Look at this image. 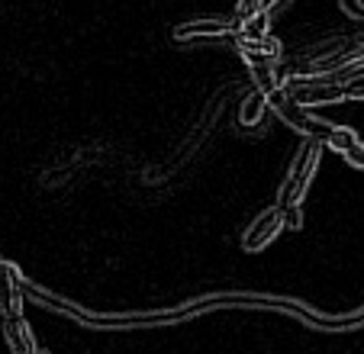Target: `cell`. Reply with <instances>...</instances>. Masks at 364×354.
I'll use <instances>...</instances> for the list:
<instances>
[{"instance_id": "cell-1", "label": "cell", "mask_w": 364, "mask_h": 354, "mask_svg": "<svg viewBox=\"0 0 364 354\" xmlns=\"http://www.w3.org/2000/svg\"><path fill=\"white\" fill-rule=\"evenodd\" d=\"M323 149L326 145L319 142V139H306V142L300 145V151H296V158L290 161V171L281 184V193H277V206H281V210L303 203L309 184H313V174H316V168H319Z\"/></svg>"}, {"instance_id": "cell-6", "label": "cell", "mask_w": 364, "mask_h": 354, "mask_svg": "<svg viewBox=\"0 0 364 354\" xmlns=\"http://www.w3.org/2000/svg\"><path fill=\"white\" fill-rule=\"evenodd\" d=\"M23 274L16 264L0 261V313L4 319H23Z\"/></svg>"}, {"instance_id": "cell-5", "label": "cell", "mask_w": 364, "mask_h": 354, "mask_svg": "<svg viewBox=\"0 0 364 354\" xmlns=\"http://www.w3.org/2000/svg\"><path fill=\"white\" fill-rule=\"evenodd\" d=\"M284 229H287V225H284V210L274 203L271 210L258 213V219L245 229V235H242V248H245L248 254H258L262 248H268Z\"/></svg>"}, {"instance_id": "cell-18", "label": "cell", "mask_w": 364, "mask_h": 354, "mask_svg": "<svg viewBox=\"0 0 364 354\" xmlns=\"http://www.w3.org/2000/svg\"><path fill=\"white\" fill-rule=\"evenodd\" d=\"M281 4H284V0H264L262 7H268V10H271V14H274V10H277V7H281Z\"/></svg>"}, {"instance_id": "cell-17", "label": "cell", "mask_w": 364, "mask_h": 354, "mask_svg": "<svg viewBox=\"0 0 364 354\" xmlns=\"http://www.w3.org/2000/svg\"><path fill=\"white\" fill-rule=\"evenodd\" d=\"M264 0H239V14H252V10H258Z\"/></svg>"}, {"instance_id": "cell-12", "label": "cell", "mask_w": 364, "mask_h": 354, "mask_svg": "<svg viewBox=\"0 0 364 354\" xmlns=\"http://www.w3.org/2000/svg\"><path fill=\"white\" fill-rule=\"evenodd\" d=\"M323 145L326 149H332V151H338V155H348V151H355L358 145H361V139H358V132L348 129V126H336Z\"/></svg>"}, {"instance_id": "cell-11", "label": "cell", "mask_w": 364, "mask_h": 354, "mask_svg": "<svg viewBox=\"0 0 364 354\" xmlns=\"http://www.w3.org/2000/svg\"><path fill=\"white\" fill-rule=\"evenodd\" d=\"M239 52H255V55H271V58H281V42L274 36H258V39H232Z\"/></svg>"}, {"instance_id": "cell-3", "label": "cell", "mask_w": 364, "mask_h": 354, "mask_svg": "<svg viewBox=\"0 0 364 354\" xmlns=\"http://www.w3.org/2000/svg\"><path fill=\"white\" fill-rule=\"evenodd\" d=\"M284 90L294 100H300L303 107H326V103H345V84L332 81L329 75H290L284 77Z\"/></svg>"}, {"instance_id": "cell-16", "label": "cell", "mask_w": 364, "mask_h": 354, "mask_svg": "<svg viewBox=\"0 0 364 354\" xmlns=\"http://www.w3.org/2000/svg\"><path fill=\"white\" fill-rule=\"evenodd\" d=\"M345 158H348V164H355V168H361V171H364V145H358V149H355V151H348Z\"/></svg>"}, {"instance_id": "cell-14", "label": "cell", "mask_w": 364, "mask_h": 354, "mask_svg": "<svg viewBox=\"0 0 364 354\" xmlns=\"http://www.w3.org/2000/svg\"><path fill=\"white\" fill-rule=\"evenodd\" d=\"M284 225H287V229H294V232L303 229V210H300V203L284 210Z\"/></svg>"}, {"instance_id": "cell-7", "label": "cell", "mask_w": 364, "mask_h": 354, "mask_svg": "<svg viewBox=\"0 0 364 354\" xmlns=\"http://www.w3.org/2000/svg\"><path fill=\"white\" fill-rule=\"evenodd\" d=\"M242 62L248 65L255 77V87L262 90V94H271V90L284 87V77H281V58H271V55H255V52H239Z\"/></svg>"}, {"instance_id": "cell-8", "label": "cell", "mask_w": 364, "mask_h": 354, "mask_svg": "<svg viewBox=\"0 0 364 354\" xmlns=\"http://www.w3.org/2000/svg\"><path fill=\"white\" fill-rule=\"evenodd\" d=\"M4 335H7V345L14 354H39V345H36L26 319H4Z\"/></svg>"}, {"instance_id": "cell-10", "label": "cell", "mask_w": 364, "mask_h": 354, "mask_svg": "<svg viewBox=\"0 0 364 354\" xmlns=\"http://www.w3.org/2000/svg\"><path fill=\"white\" fill-rule=\"evenodd\" d=\"M268 33H271V10L258 7L252 14H242V26L235 39H258V36H268Z\"/></svg>"}, {"instance_id": "cell-15", "label": "cell", "mask_w": 364, "mask_h": 354, "mask_svg": "<svg viewBox=\"0 0 364 354\" xmlns=\"http://www.w3.org/2000/svg\"><path fill=\"white\" fill-rule=\"evenodd\" d=\"M345 94H348V100H364V75H358L355 81L345 84Z\"/></svg>"}, {"instance_id": "cell-4", "label": "cell", "mask_w": 364, "mask_h": 354, "mask_svg": "<svg viewBox=\"0 0 364 354\" xmlns=\"http://www.w3.org/2000/svg\"><path fill=\"white\" fill-rule=\"evenodd\" d=\"M242 26V14L235 16H193L171 29L174 42H206V39H235Z\"/></svg>"}, {"instance_id": "cell-9", "label": "cell", "mask_w": 364, "mask_h": 354, "mask_svg": "<svg viewBox=\"0 0 364 354\" xmlns=\"http://www.w3.org/2000/svg\"><path fill=\"white\" fill-rule=\"evenodd\" d=\"M268 94H262V90L255 87V94H248L245 100L239 103V123L245 126V129H255V126L264 119V113H268Z\"/></svg>"}, {"instance_id": "cell-13", "label": "cell", "mask_w": 364, "mask_h": 354, "mask_svg": "<svg viewBox=\"0 0 364 354\" xmlns=\"http://www.w3.org/2000/svg\"><path fill=\"white\" fill-rule=\"evenodd\" d=\"M338 10H342L348 20H361L364 23V0H338Z\"/></svg>"}, {"instance_id": "cell-2", "label": "cell", "mask_w": 364, "mask_h": 354, "mask_svg": "<svg viewBox=\"0 0 364 354\" xmlns=\"http://www.w3.org/2000/svg\"><path fill=\"white\" fill-rule=\"evenodd\" d=\"M268 107H271V113H274L277 119H284L290 129H296L300 136H306V139H319V142H326V139H329V132L336 129L332 123H326L323 116H316L309 107H303L300 100H294V97H290L284 87L271 90V94H268Z\"/></svg>"}]
</instances>
